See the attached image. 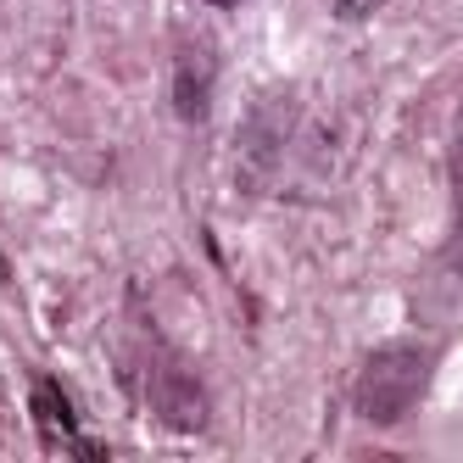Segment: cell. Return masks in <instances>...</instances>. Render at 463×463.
<instances>
[{
  "mask_svg": "<svg viewBox=\"0 0 463 463\" xmlns=\"http://www.w3.org/2000/svg\"><path fill=\"white\" fill-rule=\"evenodd\" d=\"M28 419H34V436L51 458H112L107 441H95L84 430V413L68 396L56 374H34L28 380Z\"/></svg>",
  "mask_w": 463,
  "mask_h": 463,
  "instance_id": "cell-2",
  "label": "cell"
},
{
  "mask_svg": "<svg viewBox=\"0 0 463 463\" xmlns=\"http://www.w3.org/2000/svg\"><path fill=\"white\" fill-rule=\"evenodd\" d=\"M447 184H452V235H447V269H463V95H458L452 146H447Z\"/></svg>",
  "mask_w": 463,
  "mask_h": 463,
  "instance_id": "cell-5",
  "label": "cell"
},
{
  "mask_svg": "<svg viewBox=\"0 0 463 463\" xmlns=\"http://www.w3.org/2000/svg\"><path fill=\"white\" fill-rule=\"evenodd\" d=\"M213 79H218V56L207 40H190L174 56V112L184 123H202L213 107Z\"/></svg>",
  "mask_w": 463,
  "mask_h": 463,
  "instance_id": "cell-4",
  "label": "cell"
},
{
  "mask_svg": "<svg viewBox=\"0 0 463 463\" xmlns=\"http://www.w3.org/2000/svg\"><path fill=\"white\" fill-rule=\"evenodd\" d=\"M430 346L424 341H385L374 346L369 357L357 363V380H352V408L363 424H402L413 408H419V396L430 385Z\"/></svg>",
  "mask_w": 463,
  "mask_h": 463,
  "instance_id": "cell-1",
  "label": "cell"
},
{
  "mask_svg": "<svg viewBox=\"0 0 463 463\" xmlns=\"http://www.w3.org/2000/svg\"><path fill=\"white\" fill-rule=\"evenodd\" d=\"M146 402H151V413L168 430H207V413H213L202 380H195L174 352H156L151 357V369H146Z\"/></svg>",
  "mask_w": 463,
  "mask_h": 463,
  "instance_id": "cell-3",
  "label": "cell"
},
{
  "mask_svg": "<svg viewBox=\"0 0 463 463\" xmlns=\"http://www.w3.org/2000/svg\"><path fill=\"white\" fill-rule=\"evenodd\" d=\"M213 12H235V6H246V0H207Z\"/></svg>",
  "mask_w": 463,
  "mask_h": 463,
  "instance_id": "cell-6",
  "label": "cell"
}]
</instances>
